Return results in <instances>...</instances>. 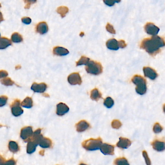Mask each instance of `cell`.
I'll return each mask as SVG.
<instances>
[{
  "mask_svg": "<svg viewBox=\"0 0 165 165\" xmlns=\"http://www.w3.org/2000/svg\"><path fill=\"white\" fill-rule=\"evenodd\" d=\"M75 126L76 128L77 131L79 133L84 132L90 127L89 123L85 120H82L78 122L75 125Z\"/></svg>",
  "mask_w": 165,
  "mask_h": 165,
  "instance_id": "14",
  "label": "cell"
},
{
  "mask_svg": "<svg viewBox=\"0 0 165 165\" xmlns=\"http://www.w3.org/2000/svg\"><path fill=\"white\" fill-rule=\"evenodd\" d=\"M5 161H5V159L0 154V165H4Z\"/></svg>",
  "mask_w": 165,
  "mask_h": 165,
  "instance_id": "42",
  "label": "cell"
},
{
  "mask_svg": "<svg viewBox=\"0 0 165 165\" xmlns=\"http://www.w3.org/2000/svg\"><path fill=\"white\" fill-rule=\"evenodd\" d=\"M104 4L106 5H107L109 6H112L115 5V4L116 3H119L120 2V1H115V0H104Z\"/></svg>",
  "mask_w": 165,
  "mask_h": 165,
  "instance_id": "36",
  "label": "cell"
},
{
  "mask_svg": "<svg viewBox=\"0 0 165 165\" xmlns=\"http://www.w3.org/2000/svg\"><path fill=\"white\" fill-rule=\"evenodd\" d=\"M25 3H27V5L25 6V8L26 9L30 8L31 4H33L36 2V1H25Z\"/></svg>",
  "mask_w": 165,
  "mask_h": 165,
  "instance_id": "41",
  "label": "cell"
},
{
  "mask_svg": "<svg viewBox=\"0 0 165 165\" xmlns=\"http://www.w3.org/2000/svg\"><path fill=\"white\" fill-rule=\"evenodd\" d=\"M69 111V107L65 104L59 103L57 105L56 114L58 116H62Z\"/></svg>",
  "mask_w": 165,
  "mask_h": 165,
  "instance_id": "12",
  "label": "cell"
},
{
  "mask_svg": "<svg viewBox=\"0 0 165 165\" xmlns=\"http://www.w3.org/2000/svg\"><path fill=\"white\" fill-rule=\"evenodd\" d=\"M1 4H0V8H1Z\"/></svg>",
  "mask_w": 165,
  "mask_h": 165,
  "instance_id": "49",
  "label": "cell"
},
{
  "mask_svg": "<svg viewBox=\"0 0 165 165\" xmlns=\"http://www.w3.org/2000/svg\"><path fill=\"white\" fill-rule=\"evenodd\" d=\"M131 81L136 85V92L140 95H143L147 91L146 80L141 76H134L132 78Z\"/></svg>",
  "mask_w": 165,
  "mask_h": 165,
  "instance_id": "2",
  "label": "cell"
},
{
  "mask_svg": "<svg viewBox=\"0 0 165 165\" xmlns=\"http://www.w3.org/2000/svg\"><path fill=\"white\" fill-rule=\"evenodd\" d=\"M20 101L19 99H15L10 105L11 112L15 117H19L23 114V110L21 108Z\"/></svg>",
  "mask_w": 165,
  "mask_h": 165,
  "instance_id": "5",
  "label": "cell"
},
{
  "mask_svg": "<svg viewBox=\"0 0 165 165\" xmlns=\"http://www.w3.org/2000/svg\"><path fill=\"white\" fill-rule=\"evenodd\" d=\"M114 165H129L128 160L124 157L117 158L113 163Z\"/></svg>",
  "mask_w": 165,
  "mask_h": 165,
  "instance_id": "27",
  "label": "cell"
},
{
  "mask_svg": "<svg viewBox=\"0 0 165 165\" xmlns=\"http://www.w3.org/2000/svg\"><path fill=\"white\" fill-rule=\"evenodd\" d=\"M86 165V164H85V163H81V164H80V165Z\"/></svg>",
  "mask_w": 165,
  "mask_h": 165,
  "instance_id": "48",
  "label": "cell"
},
{
  "mask_svg": "<svg viewBox=\"0 0 165 165\" xmlns=\"http://www.w3.org/2000/svg\"><path fill=\"white\" fill-rule=\"evenodd\" d=\"M90 98L92 100L98 101L102 98V95L98 89L95 88L90 92Z\"/></svg>",
  "mask_w": 165,
  "mask_h": 165,
  "instance_id": "20",
  "label": "cell"
},
{
  "mask_svg": "<svg viewBox=\"0 0 165 165\" xmlns=\"http://www.w3.org/2000/svg\"><path fill=\"white\" fill-rule=\"evenodd\" d=\"M144 30L147 34L155 36L159 32V28L151 22H148L144 26Z\"/></svg>",
  "mask_w": 165,
  "mask_h": 165,
  "instance_id": "7",
  "label": "cell"
},
{
  "mask_svg": "<svg viewBox=\"0 0 165 165\" xmlns=\"http://www.w3.org/2000/svg\"><path fill=\"white\" fill-rule=\"evenodd\" d=\"M163 111L165 114V104L163 105Z\"/></svg>",
  "mask_w": 165,
  "mask_h": 165,
  "instance_id": "47",
  "label": "cell"
},
{
  "mask_svg": "<svg viewBox=\"0 0 165 165\" xmlns=\"http://www.w3.org/2000/svg\"><path fill=\"white\" fill-rule=\"evenodd\" d=\"M38 144L35 143L34 142L30 141L28 142L27 146V153L28 154H32V153L35 152L36 151V147Z\"/></svg>",
  "mask_w": 165,
  "mask_h": 165,
  "instance_id": "22",
  "label": "cell"
},
{
  "mask_svg": "<svg viewBox=\"0 0 165 165\" xmlns=\"http://www.w3.org/2000/svg\"><path fill=\"white\" fill-rule=\"evenodd\" d=\"M153 149L158 152H163L165 150V142L155 139L151 142Z\"/></svg>",
  "mask_w": 165,
  "mask_h": 165,
  "instance_id": "13",
  "label": "cell"
},
{
  "mask_svg": "<svg viewBox=\"0 0 165 165\" xmlns=\"http://www.w3.org/2000/svg\"><path fill=\"white\" fill-rule=\"evenodd\" d=\"M102 144V140L100 138L94 139H90L84 141L82 144V147L88 151L97 150L100 148Z\"/></svg>",
  "mask_w": 165,
  "mask_h": 165,
  "instance_id": "3",
  "label": "cell"
},
{
  "mask_svg": "<svg viewBox=\"0 0 165 165\" xmlns=\"http://www.w3.org/2000/svg\"><path fill=\"white\" fill-rule=\"evenodd\" d=\"M33 134L32 127V126H26L22 128L20 136L25 142H28L32 138Z\"/></svg>",
  "mask_w": 165,
  "mask_h": 165,
  "instance_id": "6",
  "label": "cell"
},
{
  "mask_svg": "<svg viewBox=\"0 0 165 165\" xmlns=\"http://www.w3.org/2000/svg\"><path fill=\"white\" fill-rule=\"evenodd\" d=\"M48 31V25L44 21L40 22L36 26V32L38 33L44 35L47 33Z\"/></svg>",
  "mask_w": 165,
  "mask_h": 165,
  "instance_id": "17",
  "label": "cell"
},
{
  "mask_svg": "<svg viewBox=\"0 0 165 165\" xmlns=\"http://www.w3.org/2000/svg\"><path fill=\"white\" fill-rule=\"evenodd\" d=\"M12 45V42L9 39L5 37L0 38V49H5Z\"/></svg>",
  "mask_w": 165,
  "mask_h": 165,
  "instance_id": "21",
  "label": "cell"
},
{
  "mask_svg": "<svg viewBox=\"0 0 165 165\" xmlns=\"http://www.w3.org/2000/svg\"><path fill=\"white\" fill-rule=\"evenodd\" d=\"M52 142L50 139L43 137V135L40 139L38 145L42 148H50L52 147Z\"/></svg>",
  "mask_w": 165,
  "mask_h": 165,
  "instance_id": "15",
  "label": "cell"
},
{
  "mask_svg": "<svg viewBox=\"0 0 165 165\" xmlns=\"http://www.w3.org/2000/svg\"><path fill=\"white\" fill-rule=\"evenodd\" d=\"M23 40L22 36L18 33H14L11 36V40L14 43H20L23 41Z\"/></svg>",
  "mask_w": 165,
  "mask_h": 165,
  "instance_id": "26",
  "label": "cell"
},
{
  "mask_svg": "<svg viewBox=\"0 0 165 165\" xmlns=\"http://www.w3.org/2000/svg\"><path fill=\"white\" fill-rule=\"evenodd\" d=\"M8 100V96L5 95H2L0 96V107L5 106Z\"/></svg>",
  "mask_w": 165,
  "mask_h": 165,
  "instance_id": "33",
  "label": "cell"
},
{
  "mask_svg": "<svg viewBox=\"0 0 165 165\" xmlns=\"http://www.w3.org/2000/svg\"><path fill=\"white\" fill-rule=\"evenodd\" d=\"M43 96H45V97H46V98H49L50 97V95H48L47 94H43Z\"/></svg>",
  "mask_w": 165,
  "mask_h": 165,
  "instance_id": "45",
  "label": "cell"
},
{
  "mask_svg": "<svg viewBox=\"0 0 165 165\" xmlns=\"http://www.w3.org/2000/svg\"><path fill=\"white\" fill-rule=\"evenodd\" d=\"M142 155H143L144 159H145V161H146V165H151L150 159L149 157H148V154H147V153L146 151H143V152H142Z\"/></svg>",
  "mask_w": 165,
  "mask_h": 165,
  "instance_id": "35",
  "label": "cell"
},
{
  "mask_svg": "<svg viewBox=\"0 0 165 165\" xmlns=\"http://www.w3.org/2000/svg\"><path fill=\"white\" fill-rule=\"evenodd\" d=\"M4 19L3 17V14L0 11V23L2 22V21H4Z\"/></svg>",
  "mask_w": 165,
  "mask_h": 165,
  "instance_id": "43",
  "label": "cell"
},
{
  "mask_svg": "<svg viewBox=\"0 0 165 165\" xmlns=\"http://www.w3.org/2000/svg\"><path fill=\"white\" fill-rule=\"evenodd\" d=\"M104 104L106 107L110 108L114 105V101L111 97H107L104 100Z\"/></svg>",
  "mask_w": 165,
  "mask_h": 165,
  "instance_id": "29",
  "label": "cell"
},
{
  "mask_svg": "<svg viewBox=\"0 0 165 165\" xmlns=\"http://www.w3.org/2000/svg\"><path fill=\"white\" fill-rule=\"evenodd\" d=\"M106 47L108 49L112 51H117L119 49L118 41L115 38L108 40L106 43Z\"/></svg>",
  "mask_w": 165,
  "mask_h": 165,
  "instance_id": "18",
  "label": "cell"
},
{
  "mask_svg": "<svg viewBox=\"0 0 165 165\" xmlns=\"http://www.w3.org/2000/svg\"><path fill=\"white\" fill-rule=\"evenodd\" d=\"M21 106L22 107L27 108H30L33 106V101L32 98L30 97H27L21 103Z\"/></svg>",
  "mask_w": 165,
  "mask_h": 165,
  "instance_id": "24",
  "label": "cell"
},
{
  "mask_svg": "<svg viewBox=\"0 0 165 165\" xmlns=\"http://www.w3.org/2000/svg\"><path fill=\"white\" fill-rule=\"evenodd\" d=\"M84 36V32H81V33H80V36H81V37H82V36Z\"/></svg>",
  "mask_w": 165,
  "mask_h": 165,
  "instance_id": "46",
  "label": "cell"
},
{
  "mask_svg": "<svg viewBox=\"0 0 165 165\" xmlns=\"http://www.w3.org/2000/svg\"><path fill=\"white\" fill-rule=\"evenodd\" d=\"M53 53L55 55L63 56L69 54V51L68 49L63 47H56L53 48Z\"/></svg>",
  "mask_w": 165,
  "mask_h": 165,
  "instance_id": "19",
  "label": "cell"
},
{
  "mask_svg": "<svg viewBox=\"0 0 165 165\" xmlns=\"http://www.w3.org/2000/svg\"><path fill=\"white\" fill-rule=\"evenodd\" d=\"M89 61H90L89 58L86 57L85 56H82L81 57L80 60L76 62V66H80L82 65H86Z\"/></svg>",
  "mask_w": 165,
  "mask_h": 165,
  "instance_id": "28",
  "label": "cell"
},
{
  "mask_svg": "<svg viewBox=\"0 0 165 165\" xmlns=\"http://www.w3.org/2000/svg\"><path fill=\"white\" fill-rule=\"evenodd\" d=\"M106 30L110 33H112V34H116V31L114 28H113V26L109 23H108L106 25Z\"/></svg>",
  "mask_w": 165,
  "mask_h": 165,
  "instance_id": "34",
  "label": "cell"
},
{
  "mask_svg": "<svg viewBox=\"0 0 165 165\" xmlns=\"http://www.w3.org/2000/svg\"><path fill=\"white\" fill-rule=\"evenodd\" d=\"M0 37H1V33H0Z\"/></svg>",
  "mask_w": 165,
  "mask_h": 165,
  "instance_id": "50",
  "label": "cell"
},
{
  "mask_svg": "<svg viewBox=\"0 0 165 165\" xmlns=\"http://www.w3.org/2000/svg\"><path fill=\"white\" fill-rule=\"evenodd\" d=\"M68 81L72 85H81L82 83V78L78 73H73L70 74L68 77Z\"/></svg>",
  "mask_w": 165,
  "mask_h": 165,
  "instance_id": "8",
  "label": "cell"
},
{
  "mask_svg": "<svg viewBox=\"0 0 165 165\" xmlns=\"http://www.w3.org/2000/svg\"><path fill=\"white\" fill-rule=\"evenodd\" d=\"M46 84L45 83H40L38 84L37 83H33L32 86L31 87V89L35 92H39V93H43L46 90Z\"/></svg>",
  "mask_w": 165,
  "mask_h": 165,
  "instance_id": "11",
  "label": "cell"
},
{
  "mask_svg": "<svg viewBox=\"0 0 165 165\" xmlns=\"http://www.w3.org/2000/svg\"><path fill=\"white\" fill-rule=\"evenodd\" d=\"M100 150L104 155H112L115 154V146L107 143H104L101 145Z\"/></svg>",
  "mask_w": 165,
  "mask_h": 165,
  "instance_id": "9",
  "label": "cell"
},
{
  "mask_svg": "<svg viewBox=\"0 0 165 165\" xmlns=\"http://www.w3.org/2000/svg\"><path fill=\"white\" fill-rule=\"evenodd\" d=\"M131 144V142L129 139L120 137L119 141L116 144V146L121 149L128 148Z\"/></svg>",
  "mask_w": 165,
  "mask_h": 165,
  "instance_id": "16",
  "label": "cell"
},
{
  "mask_svg": "<svg viewBox=\"0 0 165 165\" xmlns=\"http://www.w3.org/2000/svg\"><path fill=\"white\" fill-rule=\"evenodd\" d=\"M8 149L10 152L15 154V153L19 152L20 148L19 144L16 142H14V141H10L9 142Z\"/></svg>",
  "mask_w": 165,
  "mask_h": 165,
  "instance_id": "23",
  "label": "cell"
},
{
  "mask_svg": "<svg viewBox=\"0 0 165 165\" xmlns=\"http://www.w3.org/2000/svg\"><path fill=\"white\" fill-rule=\"evenodd\" d=\"M144 76L152 80H154L158 77V75L155 70L150 67H144L143 68Z\"/></svg>",
  "mask_w": 165,
  "mask_h": 165,
  "instance_id": "10",
  "label": "cell"
},
{
  "mask_svg": "<svg viewBox=\"0 0 165 165\" xmlns=\"http://www.w3.org/2000/svg\"><path fill=\"white\" fill-rule=\"evenodd\" d=\"M44 150H41V151L39 152V154H40V155H42V156H43V155H44Z\"/></svg>",
  "mask_w": 165,
  "mask_h": 165,
  "instance_id": "44",
  "label": "cell"
},
{
  "mask_svg": "<svg viewBox=\"0 0 165 165\" xmlns=\"http://www.w3.org/2000/svg\"><path fill=\"white\" fill-rule=\"evenodd\" d=\"M112 127L116 129H118L122 126V123L118 120H114L111 123Z\"/></svg>",
  "mask_w": 165,
  "mask_h": 165,
  "instance_id": "31",
  "label": "cell"
},
{
  "mask_svg": "<svg viewBox=\"0 0 165 165\" xmlns=\"http://www.w3.org/2000/svg\"><path fill=\"white\" fill-rule=\"evenodd\" d=\"M163 129L162 126L158 123H157L154 124L153 127V131L155 134L160 133Z\"/></svg>",
  "mask_w": 165,
  "mask_h": 165,
  "instance_id": "32",
  "label": "cell"
},
{
  "mask_svg": "<svg viewBox=\"0 0 165 165\" xmlns=\"http://www.w3.org/2000/svg\"><path fill=\"white\" fill-rule=\"evenodd\" d=\"M1 82L3 85L5 86H12L13 84H15L14 81H13L10 78H4L1 80Z\"/></svg>",
  "mask_w": 165,
  "mask_h": 165,
  "instance_id": "30",
  "label": "cell"
},
{
  "mask_svg": "<svg viewBox=\"0 0 165 165\" xmlns=\"http://www.w3.org/2000/svg\"><path fill=\"white\" fill-rule=\"evenodd\" d=\"M8 72L7 71H6L5 70H2L0 71V79H2V78H4L8 76Z\"/></svg>",
  "mask_w": 165,
  "mask_h": 165,
  "instance_id": "40",
  "label": "cell"
},
{
  "mask_svg": "<svg viewBox=\"0 0 165 165\" xmlns=\"http://www.w3.org/2000/svg\"><path fill=\"white\" fill-rule=\"evenodd\" d=\"M119 48H124L127 47V45L126 44V42L123 40H120L118 41Z\"/></svg>",
  "mask_w": 165,
  "mask_h": 165,
  "instance_id": "39",
  "label": "cell"
},
{
  "mask_svg": "<svg viewBox=\"0 0 165 165\" xmlns=\"http://www.w3.org/2000/svg\"><path fill=\"white\" fill-rule=\"evenodd\" d=\"M85 68L87 73L94 75H99L103 71L101 64L93 60H90L86 66Z\"/></svg>",
  "mask_w": 165,
  "mask_h": 165,
  "instance_id": "4",
  "label": "cell"
},
{
  "mask_svg": "<svg viewBox=\"0 0 165 165\" xmlns=\"http://www.w3.org/2000/svg\"><path fill=\"white\" fill-rule=\"evenodd\" d=\"M57 12L61 15L62 18H63L66 16V15L69 12V8L66 6H59L57 8Z\"/></svg>",
  "mask_w": 165,
  "mask_h": 165,
  "instance_id": "25",
  "label": "cell"
},
{
  "mask_svg": "<svg viewBox=\"0 0 165 165\" xmlns=\"http://www.w3.org/2000/svg\"><path fill=\"white\" fill-rule=\"evenodd\" d=\"M4 165H16V160L14 159L13 158L9 159L5 161Z\"/></svg>",
  "mask_w": 165,
  "mask_h": 165,
  "instance_id": "37",
  "label": "cell"
},
{
  "mask_svg": "<svg viewBox=\"0 0 165 165\" xmlns=\"http://www.w3.org/2000/svg\"><path fill=\"white\" fill-rule=\"evenodd\" d=\"M21 21L25 24H30L32 22V20L30 17H23L21 19Z\"/></svg>",
  "mask_w": 165,
  "mask_h": 165,
  "instance_id": "38",
  "label": "cell"
},
{
  "mask_svg": "<svg viewBox=\"0 0 165 165\" xmlns=\"http://www.w3.org/2000/svg\"><path fill=\"white\" fill-rule=\"evenodd\" d=\"M165 46V41L159 36H153L151 38H145L142 41L140 48L144 49L152 56H155L160 51V48Z\"/></svg>",
  "mask_w": 165,
  "mask_h": 165,
  "instance_id": "1",
  "label": "cell"
}]
</instances>
